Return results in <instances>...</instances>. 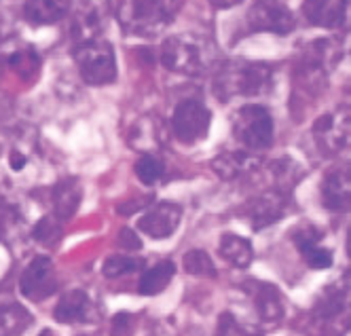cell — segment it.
I'll list each match as a JSON object with an SVG mask.
<instances>
[{
    "instance_id": "9",
    "label": "cell",
    "mask_w": 351,
    "mask_h": 336,
    "mask_svg": "<svg viewBox=\"0 0 351 336\" xmlns=\"http://www.w3.org/2000/svg\"><path fill=\"white\" fill-rule=\"evenodd\" d=\"M182 218V208L173 201H159L140 220L138 228L153 239H167L178 228Z\"/></svg>"
},
{
    "instance_id": "25",
    "label": "cell",
    "mask_w": 351,
    "mask_h": 336,
    "mask_svg": "<svg viewBox=\"0 0 351 336\" xmlns=\"http://www.w3.org/2000/svg\"><path fill=\"white\" fill-rule=\"evenodd\" d=\"M163 173H165V165L161 163L159 157H155V154H142L136 163V176L146 187L159 182V180L163 178Z\"/></svg>"
},
{
    "instance_id": "32",
    "label": "cell",
    "mask_w": 351,
    "mask_h": 336,
    "mask_svg": "<svg viewBox=\"0 0 351 336\" xmlns=\"http://www.w3.org/2000/svg\"><path fill=\"white\" fill-rule=\"evenodd\" d=\"M132 315L128 313H121L114 317V336H130V330H132Z\"/></svg>"
},
{
    "instance_id": "7",
    "label": "cell",
    "mask_w": 351,
    "mask_h": 336,
    "mask_svg": "<svg viewBox=\"0 0 351 336\" xmlns=\"http://www.w3.org/2000/svg\"><path fill=\"white\" fill-rule=\"evenodd\" d=\"M19 290L28 300L40 302L58 290L56 267L47 256H36L19 277Z\"/></svg>"
},
{
    "instance_id": "23",
    "label": "cell",
    "mask_w": 351,
    "mask_h": 336,
    "mask_svg": "<svg viewBox=\"0 0 351 336\" xmlns=\"http://www.w3.org/2000/svg\"><path fill=\"white\" fill-rule=\"evenodd\" d=\"M157 125H159L157 117H155V119H153V117H144V119H140V121L136 123V132H132V138H130L132 146L144 150V154H150V150L157 148V146H161L163 134L157 129Z\"/></svg>"
},
{
    "instance_id": "1",
    "label": "cell",
    "mask_w": 351,
    "mask_h": 336,
    "mask_svg": "<svg viewBox=\"0 0 351 336\" xmlns=\"http://www.w3.org/2000/svg\"><path fill=\"white\" fill-rule=\"evenodd\" d=\"M271 81L273 72L263 62H229L216 76L214 93L218 99L256 97L271 87Z\"/></svg>"
},
{
    "instance_id": "22",
    "label": "cell",
    "mask_w": 351,
    "mask_h": 336,
    "mask_svg": "<svg viewBox=\"0 0 351 336\" xmlns=\"http://www.w3.org/2000/svg\"><path fill=\"white\" fill-rule=\"evenodd\" d=\"M32 324L28 309L19 304H0V336H19Z\"/></svg>"
},
{
    "instance_id": "31",
    "label": "cell",
    "mask_w": 351,
    "mask_h": 336,
    "mask_svg": "<svg viewBox=\"0 0 351 336\" xmlns=\"http://www.w3.org/2000/svg\"><path fill=\"white\" fill-rule=\"evenodd\" d=\"M119 245L125 248V250H140L142 248V241L136 235V230H132V228H121V232H119Z\"/></svg>"
},
{
    "instance_id": "16",
    "label": "cell",
    "mask_w": 351,
    "mask_h": 336,
    "mask_svg": "<svg viewBox=\"0 0 351 336\" xmlns=\"http://www.w3.org/2000/svg\"><path fill=\"white\" fill-rule=\"evenodd\" d=\"M284 214H286V197L282 193H267L252 203L250 220H252L254 230H261L269 224L280 222Z\"/></svg>"
},
{
    "instance_id": "10",
    "label": "cell",
    "mask_w": 351,
    "mask_h": 336,
    "mask_svg": "<svg viewBox=\"0 0 351 336\" xmlns=\"http://www.w3.org/2000/svg\"><path fill=\"white\" fill-rule=\"evenodd\" d=\"M313 138L322 154H337L349 140V117L335 112L324 115L313 125Z\"/></svg>"
},
{
    "instance_id": "2",
    "label": "cell",
    "mask_w": 351,
    "mask_h": 336,
    "mask_svg": "<svg viewBox=\"0 0 351 336\" xmlns=\"http://www.w3.org/2000/svg\"><path fill=\"white\" fill-rule=\"evenodd\" d=\"M74 62L79 66L81 79L91 87H104L117 79L114 51L106 40L91 38L74 49Z\"/></svg>"
},
{
    "instance_id": "27",
    "label": "cell",
    "mask_w": 351,
    "mask_h": 336,
    "mask_svg": "<svg viewBox=\"0 0 351 336\" xmlns=\"http://www.w3.org/2000/svg\"><path fill=\"white\" fill-rule=\"evenodd\" d=\"M144 267L142 258H132V256H110L108 261L102 265V273L110 279L121 277V275H130L134 271H140Z\"/></svg>"
},
{
    "instance_id": "18",
    "label": "cell",
    "mask_w": 351,
    "mask_h": 336,
    "mask_svg": "<svg viewBox=\"0 0 351 336\" xmlns=\"http://www.w3.org/2000/svg\"><path fill=\"white\" fill-rule=\"evenodd\" d=\"M91 309H93V304H91V298L87 296V292H83V290H70V292H66L60 298L56 311H53V317L60 324L87 322Z\"/></svg>"
},
{
    "instance_id": "5",
    "label": "cell",
    "mask_w": 351,
    "mask_h": 336,
    "mask_svg": "<svg viewBox=\"0 0 351 336\" xmlns=\"http://www.w3.org/2000/svg\"><path fill=\"white\" fill-rule=\"evenodd\" d=\"M210 123H212V115L202 101L184 99L176 106V110L171 115V132L178 142L193 146V144L208 138Z\"/></svg>"
},
{
    "instance_id": "19",
    "label": "cell",
    "mask_w": 351,
    "mask_h": 336,
    "mask_svg": "<svg viewBox=\"0 0 351 336\" xmlns=\"http://www.w3.org/2000/svg\"><path fill=\"white\" fill-rule=\"evenodd\" d=\"M218 250H220V256L224 258V261H227L229 265H233L235 269H247L254 261L252 243L243 237H239V235H233V232L222 235Z\"/></svg>"
},
{
    "instance_id": "20",
    "label": "cell",
    "mask_w": 351,
    "mask_h": 336,
    "mask_svg": "<svg viewBox=\"0 0 351 336\" xmlns=\"http://www.w3.org/2000/svg\"><path fill=\"white\" fill-rule=\"evenodd\" d=\"M173 273H176L173 263L171 261H161L153 269H148V271L142 273L140 283H138V292L144 294V296L161 294L169 286V281L173 279Z\"/></svg>"
},
{
    "instance_id": "15",
    "label": "cell",
    "mask_w": 351,
    "mask_h": 336,
    "mask_svg": "<svg viewBox=\"0 0 351 336\" xmlns=\"http://www.w3.org/2000/svg\"><path fill=\"white\" fill-rule=\"evenodd\" d=\"M349 171L347 169H337L328 173L322 182V201L324 208H328L332 212H343L349 208Z\"/></svg>"
},
{
    "instance_id": "33",
    "label": "cell",
    "mask_w": 351,
    "mask_h": 336,
    "mask_svg": "<svg viewBox=\"0 0 351 336\" xmlns=\"http://www.w3.org/2000/svg\"><path fill=\"white\" fill-rule=\"evenodd\" d=\"M15 222V214L11 208H7V205H0V237L5 235L7 228Z\"/></svg>"
},
{
    "instance_id": "12",
    "label": "cell",
    "mask_w": 351,
    "mask_h": 336,
    "mask_svg": "<svg viewBox=\"0 0 351 336\" xmlns=\"http://www.w3.org/2000/svg\"><path fill=\"white\" fill-rule=\"evenodd\" d=\"M319 239H322V230H317L315 226H305L294 232V243L300 256H303V261L307 263V267L328 269L332 267V254L330 250L319 245Z\"/></svg>"
},
{
    "instance_id": "26",
    "label": "cell",
    "mask_w": 351,
    "mask_h": 336,
    "mask_svg": "<svg viewBox=\"0 0 351 336\" xmlns=\"http://www.w3.org/2000/svg\"><path fill=\"white\" fill-rule=\"evenodd\" d=\"M216 336H263L261 330L250 326L241 320H237L233 313H222L218 317V330Z\"/></svg>"
},
{
    "instance_id": "3",
    "label": "cell",
    "mask_w": 351,
    "mask_h": 336,
    "mask_svg": "<svg viewBox=\"0 0 351 336\" xmlns=\"http://www.w3.org/2000/svg\"><path fill=\"white\" fill-rule=\"evenodd\" d=\"M182 0H132L119 19L136 36H153L171 21Z\"/></svg>"
},
{
    "instance_id": "14",
    "label": "cell",
    "mask_w": 351,
    "mask_h": 336,
    "mask_svg": "<svg viewBox=\"0 0 351 336\" xmlns=\"http://www.w3.org/2000/svg\"><path fill=\"white\" fill-rule=\"evenodd\" d=\"M70 0H26L23 5V19L34 28L43 25H53L68 17Z\"/></svg>"
},
{
    "instance_id": "29",
    "label": "cell",
    "mask_w": 351,
    "mask_h": 336,
    "mask_svg": "<svg viewBox=\"0 0 351 336\" xmlns=\"http://www.w3.org/2000/svg\"><path fill=\"white\" fill-rule=\"evenodd\" d=\"M184 271L191 275H202V277H216V267L212 258L204 250H191L184 256Z\"/></svg>"
},
{
    "instance_id": "11",
    "label": "cell",
    "mask_w": 351,
    "mask_h": 336,
    "mask_svg": "<svg viewBox=\"0 0 351 336\" xmlns=\"http://www.w3.org/2000/svg\"><path fill=\"white\" fill-rule=\"evenodd\" d=\"M243 290L252 298L256 313L263 322H278L284 315V298L278 286H273V283H267V281L250 279L243 283Z\"/></svg>"
},
{
    "instance_id": "6",
    "label": "cell",
    "mask_w": 351,
    "mask_h": 336,
    "mask_svg": "<svg viewBox=\"0 0 351 336\" xmlns=\"http://www.w3.org/2000/svg\"><path fill=\"white\" fill-rule=\"evenodd\" d=\"M247 25L252 32H273L286 36L294 30L296 17L280 0H258L247 11Z\"/></svg>"
},
{
    "instance_id": "28",
    "label": "cell",
    "mask_w": 351,
    "mask_h": 336,
    "mask_svg": "<svg viewBox=\"0 0 351 336\" xmlns=\"http://www.w3.org/2000/svg\"><path fill=\"white\" fill-rule=\"evenodd\" d=\"M32 235H34V239H36L38 243H43V245H47V248H53V245L62 239L64 230H62L58 218L45 216V218H40L38 224L34 226V232H32Z\"/></svg>"
},
{
    "instance_id": "4",
    "label": "cell",
    "mask_w": 351,
    "mask_h": 336,
    "mask_svg": "<svg viewBox=\"0 0 351 336\" xmlns=\"http://www.w3.org/2000/svg\"><path fill=\"white\" fill-rule=\"evenodd\" d=\"M273 117L265 106L245 104L233 117V136L250 150H265L273 144Z\"/></svg>"
},
{
    "instance_id": "17",
    "label": "cell",
    "mask_w": 351,
    "mask_h": 336,
    "mask_svg": "<svg viewBox=\"0 0 351 336\" xmlns=\"http://www.w3.org/2000/svg\"><path fill=\"white\" fill-rule=\"evenodd\" d=\"M53 214L60 222L70 220L74 214H77L81 199H83V189L74 178H66L62 182H58L53 187Z\"/></svg>"
},
{
    "instance_id": "13",
    "label": "cell",
    "mask_w": 351,
    "mask_h": 336,
    "mask_svg": "<svg viewBox=\"0 0 351 336\" xmlns=\"http://www.w3.org/2000/svg\"><path fill=\"white\" fill-rule=\"evenodd\" d=\"M347 0H305L303 15L315 28H337L343 23Z\"/></svg>"
},
{
    "instance_id": "24",
    "label": "cell",
    "mask_w": 351,
    "mask_h": 336,
    "mask_svg": "<svg viewBox=\"0 0 351 336\" xmlns=\"http://www.w3.org/2000/svg\"><path fill=\"white\" fill-rule=\"evenodd\" d=\"M7 64L19 74L23 79H34L38 76V68H40V58L36 56V51L26 47V49H17L7 58Z\"/></svg>"
},
{
    "instance_id": "34",
    "label": "cell",
    "mask_w": 351,
    "mask_h": 336,
    "mask_svg": "<svg viewBox=\"0 0 351 336\" xmlns=\"http://www.w3.org/2000/svg\"><path fill=\"white\" fill-rule=\"evenodd\" d=\"M26 163H28V159H26V154H23V152H17V150L11 152V167H13L15 171H19Z\"/></svg>"
},
{
    "instance_id": "8",
    "label": "cell",
    "mask_w": 351,
    "mask_h": 336,
    "mask_svg": "<svg viewBox=\"0 0 351 336\" xmlns=\"http://www.w3.org/2000/svg\"><path fill=\"white\" fill-rule=\"evenodd\" d=\"M161 62L167 70L195 76L204 70L202 49L184 36H171L161 47Z\"/></svg>"
},
{
    "instance_id": "30",
    "label": "cell",
    "mask_w": 351,
    "mask_h": 336,
    "mask_svg": "<svg viewBox=\"0 0 351 336\" xmlns=\"http://www.w3.org/2000/svg\"><path fill=\"white\" fill-rule=\"evenodd\" d=\"M275 169H273V173H275V178H278V182L280 184H284V187H290L292 189V184H296L298 182V178H300V167L294 163V161H290V159H282V161H278L273 165Z\"/></svg>"
},
{
    "instance_id": "21",
    "label": "cell",
    "mask_w": 351,
    "mask_h": 336,
    "mask_svg": "<svg viewBox=\"0 0 351 336\" xmlns=\"http://www.w3.org/2000/svg\"><path fill=\"white\" fill-rule=\"evenodd\" d=\"M254 165H258V159L250 157L245 152H222L212 163L214 171L224 180H233V178L241 176L243 171L252 169Z\"/></svg>"
},
{
    "instance_id": "35",
    "label": "cell",
    "mask_w": 351,
    "mask_h": 336,
    "mask_svg": "<svg viewBox=\"0 0 351 336\" xmlns=\"http://www.w3.org/2000/svg\"><path fill=\"white\" fill-rule=\"evenodd\" d=\"M239 3L241 0H210V5H214L216 9H231Z\"/></svg>"
}]
</instances>
